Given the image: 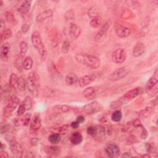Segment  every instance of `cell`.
I'll use <instances>...</instances> for the list:
<instances>
[{"label":"cell","mask_w":158,"mask_h":158,"mask_svg":"<svg viewBox=\"0 0 158 158\" xmlns=\"http://www.w3.org/2000/svg\"><path fill=\"white\" fill-rule=\"evenodd\" d=\"M75 59L81 65L92 69H98L100 66V60L95 56L77 53L75 56Z\"/></svg>","instance_id":"6da1fadb"},{"label":"cell","mask_w":158,"mask_h":158,"mask_svg":"<svg viewBox=\"0 0 158 158\" xmlns=\"http://www.w3.org/2000/svg\"><path fill=\"white\" fill-rule=\"evenodd\" d=\"M32 43L35 48L37 49L42 61H45L48 56L47 50L46 49L45 45L42 42V37L40 32L35 31L32 35Z\"/></svg>","instance_id":"7a4b0ae2"},{"label":"cell","mask_w":158,"mask_h":158,"mask_svg":"<svg viewBox=\"0 0 158 158\" xmlns=\"http://www.w3.org/2000/svg\"><path fill=\"white\" fill-rule=\"evenodd\" d=\"M6 139L9 143L10 150L13 154L17 157H22L24 149H23L22 146L17 142L15 137L11 135H6Z\"/></svg>","instance_id":"3957f363"},{"label":"cell","mask_w":158,"mask_h":158,"mask_svg":"<svg viewBox=\"0 0 158 158\" xmlns=\"http://www.w3.org/2000/svg\"><path fill=\"white\" fill-rule=\"evenodd\" d=\"M19 99L15 95L11 96L8 99L7 105L3 109V115L4 118H8L11 115L13 111L19 106Z\"/></svg>","instance_id":"277c9868"},{"label":"cell","mask_w":158,"mask_h":158,"mask_svg":"<svg viewBox=\"0 0 158 158\" xmlns=\"http://www.w3.org/2000/svg\"><path fill=\"white\" fill-rule=\"evenodd\" d=\"M157 71L156 70L154 72V75L148 80L146 84L145 91L148 94H151L152 95H154L157 93L158 79L157 77Z\"/></svg>","instance_id":"5b68a950"},{"label":"cell","mask_w":158,"mask_h":158,"mask_svg":"<svg viewBox=\"0 0 158 158\" xmlns=\"http://www.w3.org/2000/svg\"><path fill=\"white\" fill-rule=\"evenodd\" d=\"M128 70L125 67H122L115 69V71L111 72L108 75V80L111 81H119L127 75L128 74Z\"/></svg>","instance_id":"8992f818"},{"label":"cell","mask_w":158,"mask_h":158,"mask_svg":"<svg viewBox=\"0 0 158 158\" xmlns=\"http://www.w3.org/2000/svg\"><path fill=\"white\" fill-rule=\"evenodd\" d=\"M103 107L98 101H93L86 104L83 108V111L88 115H93L102 111Z\"/></svg>","instance_id":"52a82bcc"},{"label":"cell","mask_w":158,"mask_h":158,"mask_svg":"<svg viewBox=\"0 0 158 158\" xmlns=\"http://www.w3.org/2000/svg\"><path fill=\"white\" fill-rule=\"evenodd\" d=\"M111 26V22L109 21H106L104 24L102 25L100 30H99L94 37V40L96 43H101L106 38L108 32Z\"/></svg>","instance_id":"ba28073f"},{"label":"cell","mask_w":158,"mask_h":158,"mask_svg":"<svg viewBox=\"0 0 158 158\" xmlns=\"http://www.w3.org/2000/svg\"><path fill=\"white\" fill-rule=\"evenodd\" d=\"M27 86L28 91L31 93V95L35 97L38 95V86L36 82L35 78L30 75L27 79Z\"/></svg>","instance_id":"9c48e42d"},{"label":"cell","mask_w":158,"mask_h":158,"mask_svg":"<svg viewBox=\"0 0 158 158\" xmlns=\"http://www.w3.org/2000/svg\"><path fill=\"white\" fill-rule=\"evenodd\" d=\"M105 153L111 158L118 157L120 154V150L119 146L115 144H109L104 149Z\"/></svg>","instance_id":"30bf717a"},{"label":"cell","mask_w":158,"mask_h":158,"mask_svg":"<svg viewBox=\"0 0 158 158\" xmlns=\"http://www.w3.org/2000/svg\"><path fill=\"white\" fill-rule=\"evenodd\" d=\"M126 52L123 48L116 49L112 55V61L116 64H122L126 60Z\"/></svg>","instance_id":"8fae6325"},{"label":"cell","mask_w":158,"mask_h":158,"mask_svg":"<svg viewBox=\"0 0 158 158\" xmlns=\"http://www.w3.org/2000/svg\"><path fill=\"white\" fill-rule=\"evenodd\" d=\"M115 32L117 36L121 38H127L131 34L130 28L122 25L117 26L115 28Z\"/></svg>","instance_id":"7c38bea8"},{"label":"cell","mask_w":158,"mask_h":158,"mask_svg":"<svg viewBox=\"0 0 158 158\" xmlns=\"http://www.w3.org/2000/svg\"><path fill=\"white\" fill-rule=\"evenodd\" d=\"M41 126H42V120H41L40 116L37 115H35L30 122V132H32V133H37L40 129Z\"/></svg>","instance_id":"4fadbf2b"},{"label":"cell","mask_w":158,"mask_h":158,"mask_svg":"<svg viewBox=\"0 0 158 158\" xmlns=\"http://www.w3.org/2000/svg\"><path fill=\"white\" fill-rule=\"evenodd\" d=\"M140 93H141V90H140V88H135V89H132L126 92L124 95L122 96V97L124 98L127 102H128L130 100H132L133 99L137 98L140 94Z\"/></svg>","instance_id":"5bb4252c"},{"label":"cell","mask_w":158,"mask_h":158,"mask_svg":"<svg viewBox=\"0 0 158 158\" xmlns=\"http://www.w3.org/2000/svg\"><path fill=\"white\" fill-rule=\"evenodd\" d=\"M95 80V77L93 75H87L79 79L78 85L80 87H84L89 85Z\"/></svg>","instance_id":"9a60e30c"},{"label":"cell","mask_w":158,"mask_h":158,"mask_svg":"<svg viewBox=\"0 0 158 158\" xmlns=\"http://www.w3.org/2000/svg\"><path fill=\"white\" fill-rule=\"evenodd\" d=\"M145 51V46L144 44L142 42H137L136 45L133 48L132 51V55L135 57H138L140 56H142Z\"/></svg>","instance_id":"2e32d148"},{"label":"cell","mask_w":158,"mask_h":158,"mask_svg":"<svg viewBox=\"0 0 158 158\" xmlns=\"http://www.w3.org/2000/svg\"><path fill=\"white\" fill-rule=\"evenodd\" d=\"M53 15V11L52 9H47L43 12L40 13L36 17V21L38 23H42L46 19L50 18Z\"/></svg>","instance_id":"e0dca14e"},{"label":"cell","mask_w":158,"mask_h":158,"mask_svg":"<svg viewBox=\"0 0 158 158\" xmlns=\"http://www.w3.org/2000/svg\"><path fill=\"white\" fill-rule=\"evenodd\" d=\"M69 33L73 38H77L81 33V29L79 26L73 23L69 26Z\"/></svg>","instance_id":"ac0fdd59"},{"label":"cell","mask_w":158,"mask_h":158,"mask_svg":"<svg viewBox=\"0 0 158 158\" xmlns=\"http://www.w3.org/2000/svg\"><path fill=\"white\" fill-rule=\"evenodd\" d=\"M45 151L46 154H48L50 156L57 157L61 154V150L59 146L54 145V146H47V147L45 148Z\"/></svg>","instance_id":"d6986e66"},{"label":"cell","mask_w":158,"mask_h":158,"mask_svg":"<svg viewBox=\"0 0 158 158\" xmlns=\"http://www.w3.org/2000/svg\"><path fill=\"white\" fill-rule=\"evenodd\" d=\"M154 111L155 110L153 107H146L139 111L138 116L142 119H147L154 113Z\"/></svg>","instance_id":"ffe728a7"},{"label":"cell","mask_w":158,"mask_h":158,"mask_svg":"<svg viewBox=\"0 0 158 158\" xmlns=\"http://www.w3.org/2000/svg\"><path fill=\"white\" fill-rule=\"evenodd\" d=\"M10 50V45L8 43L6 42L3 43L1 46V50H0V56H1V60L4 61H8V56Z\"/></svg>","instance_id":"44dd1931"},{"label":"cell","mask_w":158,"mask_h":158,"mask_svg":"<svg viewBox=\"0 0 158 158\" xmlns=\"http://www.w3.org/2000/svg\"><path fill=\"white\" fill-rule=\"evenodd\" d=\"M84 96L88 99H93L96 97L97 91L95 87L90 86L86 88L83 91Z\"/></svg>","instance_id":"7402d4cb"},{"label":"cell","mask_w":158,"mask_h":158,"mask_svg":"<svg viewBox=\"0 0 158 158\" xmlns=\"http://www.w3.org/2000/svg\"><path fill=\"white\" fill-rule=\"evenodd\" d=\"M31 4H32V1H29V0H27V1H23L18 8V11L22 14H27L28 12V11L30 9Z\"/></svg>","instance_id":"603a6c76"},{"label":"cell","mask_w":158,"mask_h":158,"mask_svg":"<svg viewBox=\"0 0 158 158\" xmlns=\"http://www.w3.org/2000/svg\"><path fill=\"white\" fill-rule=\"evenodd\" d=\"M79 80V78L77 75L75 73L70 72L69 73L65 78V81L66 84L67 85H73L74 84H76Z\"/></svg>","instance_id":"cb8c5ba5"},{"label":"cell","mask_w":158,"mask_h":158,"mask_svg":"<svg viewBox=\"0 0 158 158\" xmlns=\"http://www.w3.org/2000/svg\"><path fill=\"white\" fill-rule=\"evenodd\" d=\"M70 141H71L72 144L74 145H78L82 142L83 137L80 133L75 132L71 135V138H70Z\"/></svg>","instance_id":"d4e9b609"},{"label":"cell","mask_w":158,"mask_h":158,"mask_svg":"<svg viewBox=\"0 0 158 158\" xmlns=\"http://www.w3.org/2000/svg\"><path fill=\"white\" fill-rule=\"evenodd\" d=\"M127 103L128 102L125 100V99L122 96V97L119 98L118 99H117V100L113 101L112 103H111V105H110V108L111 109L119 108L120 106H123V105L127 104Z\"/></svg>","instance_id":"484cf974"},{"label":"cell","mask_w":158,"mask_h":158,"mask_svg":"<svg viewBox=\"0 0 158 158\" xmlns=\"http://www.w3.org/2000/svg\"><path fill=\"white\" fill-rule=\"evenodd\" d=\"M64 17H65L66 22L69 26L73 24V22L75 19V13L73 9H69L66 11L65 14H64Z\"/></svg>","instance_id":"4316f807"},{"label":"cell","mask_w":158,"mask_h":158,"mask_svg":"<svg viewBox=\"0 0 158 158\" xmlns=\"http://www.w3.org/2000/svg\"><path fill=\"white\" fill-rule=\"evenodd\" d=\"M48 141L52 145H57L61 141V135L59 133H55L50 135L48 137Z\"/></svg>","instance_id":"83f0119b"},{"label":"cell","mask_w":158,"mask_h":158,"mask_svg":"<svg viewBox=\"0 0 158 158\" xmlns=\"http://www.w3.org/2000/svg\"><path fill=\"white\" fill-rule=\"evenodd\" d=\"M33 60L31 57H27L23 62V68L26 71H29L33 66Z\"/></svg>","instance_id":"f1b7e54d"},{"label":"cell","mask_w":158,"mask_h":158,"mask_svg":"<svg viewBox=\"0 0 158 158\" xmlns=\"http://www.w3.org/2000/svg\"><path fill=\"white\" fill-rule=\"evenodd\" d=\"M13 35V32L9 28H6L2 32H1V42L6 40L11 37Z\"/></svg>","instance_id":"f546056e"},{"label":"cell","mask_w":158,"mask_h":158,"mask_svg":"<svg viewBox=\"0 0 158 158\" xmlns=\"http://www.w3.org/2000/svg\"><path fill=\"white\" fill-rule=\"evenodd\" d=\"M122 118V114L120 110H116L111 115V120L114 122H119Z\"/></svg>","instance_id":"4dcf8cb0"},{"label":"cell","mask_w":158,"mask_h":158,"mask_svg":"<svg viewBox=\"0 0 158 158\" xmlns=\"http://www.w3.org/2000/svg\"><path fill=\"white\" fill-rule=\"evenodd\" d=\"M146 150L147 153L150 154H154L156 152V146L154 143H146L145 145Z\"/></svg>","instance_id":"1f68e13d"},{"label":"cell","mask_w":158,"mask_h":158,"mask_svg":"<svg viewBox=\"0 0 158 158\" xmlns=\"http://www.w3.org/2000/svg\"><path fill=\"white\" fill-rule=\"evenodd\" d=\"M54 108L56 109L57 111H60V113H69V111H71L72 109V108L71 106H68V105H57Z\"/></svg>","instance_id":"d6a6232c"},{"label":"cell","mask_w":158,"mask_h":158,"mask_svg":"<svg viewBox=\"0 0 158 158\" xmlns=\"http://www.w3.org/2000/svg\"><path fill=\"white\" fill-rule=\"evenodd\" d=\"M96 127V135L94 137L97 138H101L104 137L105 134H106V129L103 126H97Z\"/></svg>","instance_id":"836d02e7"},{"label":"cell","mask_w":158,"mask_h":158,"mask_svg":"<svg viewBox=\"0 0 158 158\" xmlns=\"http://www.w3.org/2000/svg\"><path fill=\"white\" fill-rule=\"evenodd\" d=\"M19 77H17V75L16 74H11L10 78H9V85L11 86V88H15L19 80Z\"/></svg>","instance_id":"e575fe53"},{"label":"cell","mask_w":158,"mask_h":158,"mask_svg":"<svg viewBox=\"0 0 158 158\" xmlns=\"http://www.w3.org/2000/svg\"><path fill=\"white\" fill-rule=\"evenodd\" d=\"M22 104L24 105L25 108H26V110H30L32 109L33 106V100L32 99L30 96H27L24 100L22 101Z\"/></svg>","instance_id":"d590c367"},{"label":"cell","mask_w":158,"mask_h":158,"mask_svg":"<svg viewBox=\"0 0 158 158\" xmlns=\"http://www.w3.org/2000/svg\"><path fill=\"white\" fill-rule=\"evenodd\" d=\"M88 16L91 19H95L96 17H98V11L95 7H91L90 8L87 13Z\"/></svg>","instance_id":"8d00e7d4"},{"label":"cell","mask_w":158,"mask_h":158,"mask_svg":"<svg viewBox=\"0 0 158 158\" xmlns=\"http://www.w3.org/2000/svg\"><path fill=\"white\" fill-rule=\"evenodd\" d=\"M134 16L133 13L131 11L126 9L124 11H123L121 14V18L124 20H129L132 19Z\"/></svg>","instance_id":"74e56055"},{"label":"cell","mask_w":158,"mask_h":158,"mask_svg":"<svg viewBox=\"0 0 158 158\" xmlns=\"http://www.w3.org/2000/svg\"><path fill=\"white\" fill-rule=\"evenodd\" d=\"M90 24L93 28H98L102 26V20L99 17H96V18L91 19Z\"/></svg>","instance_id":"f35d334b"},{"label":"cell","mask_w":158,"mask_h":158,"mask_svg":"<svg viewBox=\"0 0 158 158\" xmlns=\"http://www.w3.org/2000/svg\"><path fill=\"white\" fill-rule=\"evenodd\" d=\"M19 49H20L21 55L24 57L27 53V50H28V45L27 42H24V41H23V42H21L19 44Z\"/></svg>","instance_id":"ab89813d"},{"label":"cell","mask_w":158,"mask_h":158,"mask_svg":"<svg viewBox=\"0 0 158 158\" xmlns=\"http://www.w3.org/2000/svg\"><path fill=\"white\" fill-rule=\"evenodd\" d=\"M26 86H27V81H26L25 79H24L22 77L19 78L18 82H17V89H19V90L24 91L26 90Z\"/></svg>","instance_id":"60d3db41"},{"label":"cell","mask_w":158,"mask_h":158,"mask_svg":"<svg viewBox=\"0 0 158 158\" xmlns=\"http://www.w3.org/2000/svg\"><path fill=\"white\" fill-rule=\"evenodd\" d=\"M70 48H71V43L67 40H65L62 43L61 46V52L63 54H67L69 51Z\"/></svg>","instance_id":"b9f144b4"},{"label":"cell","mask_w":158,"mask_h":158,"mask_svg":"<svg viewBox=\"0 0 158 158\" xmlns=\"http://www.w3.org/2000/svg\"><path fill=\"white\" fill-rule=\"evenodd\" d=\"M31 118H32V114L30 113H27L24 117H23V118L21 119L22 124H23V125L27 126L29 125V124H30Z\"/></svg>","instance_id":"7bdbcfd3"},{"label":"cell","mask_w":158,"mask_h":158,"mask_svg":"<svg viewBox=\"0 0 158 158\" xmlns=\"http://www.w3.org/2000/svg\"><path fill=\"white\" fill-rule=\"evenodd\" d=\"M9 125L6 122H2L1 123V126H0V129H1V133L4 134L6 133L9 130Z\"/></svg>","instance_id":"ee69618b"},{"label":"cell","mask_w":158,"mask_h":158,"mask_svg":"<svg viewBox=\"0 0 158 158\" xmlns=\"http://www.w3.org/2000/svg\"><path fill=\"white\" fill-rule=\"evenodd\" d=\"M137 142H138V140L137 138L135 135H130L127 138L126 141H125L126 145H133V144H135Z\"/></svg>","instance_id":"f6af8a7d"},{"label":"cell","mask_w":158,"mask_h":158,"mask_svg":"<svg viewBox=\"0 0 158 158\" xmlns=\"http://www.w3.org/2000/svg\"><path fill=\"white\" fill-rule=\"evenodd\" d=\"M5 17L6 21L9 23H14L15 22L16 19L13 13L9 12V11H8V12L6 13Z\"/></svg>","instance_id":"bcb514c9"},{"label":"cell","mask_w":158,"mask_h":158,"mask_svg":"<svg viewBox=\"0 0 158 158\" xmlns=\"http://www.w3.org/2000/svg\"><path fill=\"white\" fill-rule=\"evenodd\" d=\"M86 132L89 135L94 137L95 136L96 132V127L94 126H90L89 127H88Z\"/></svg>","instance_id":"7dc6e473"},{"label":"cell","mask_w":158,"mask_h":158,"mask_svg":"<svg viewBox=\"0 0 158 158\" xmlns=\"http://www.w3.org/2000/svg\"><path fill=\"white\" fill-rule=\"evenodd\" d=\"M24 57L22 56H21L20 55V56L17 58V60H16V66L17 69H21L22 66L23 67V62H24V61H22V58Z\"/></svg>","instance_id":"c3c4849f"},{"label":"cell","mask_w":158,"mask_h":158,"mask_svg":"<svg viewBox=\"0 0 158 158\" xmlns=\"http://www.w3.org/2000/svg\"><path fill=\"white\" fill-rule=\"evenodd\" d=\"M26 108H25V106L23 104H21L20 106L18 108V109H17V116H22L23 114L25 113V112L26 111Z\"/></svg>","instance_id":"681fc988"},{"label":"cell","mask_w":158,"mask_h":158,"mask_svg":"<svg viewBox=\"0 0 158 158\" xmlns=\"http://www.w3.org/2000/svg\"><path fill=\"white\" fill-rule=\"evenodd\" d=\"M141 128H142V132H141V135H140V138H141V139L142 140H145L147 138L148 136V132L147 130H146V129L145 128L144 126H142Z\"/></svg>","instance_id":"f907efd6"},{"label":"cell","mask_w":158,"mask_h":158,"mask_svg":"<svg viewBox=\"0 0 158 158\" xmlns=\"http://www.w3.org/2000/svg\"><path fill=\"white\" fill-rule=\"evenodd\" d=\"M132 125L135 128H141L142 126H143L142 125V123L141 120H140V119H139L138 118L135 119L132 122Z\"/></svg>","instance_id":"816d5d0a"},{"label":"cell","mask_w":158,"mask_h":158,"mask_svg":"<svg viewBox=\"0 0 158 158\" xmlns=\"http://www.w3.org/2000/svg\"><path fill=\"white\" fill-rule=\"evenodd\" d=\"M68 127H69V125H63L61 127H60V129H59V133L60 134H61H61H65V133L68 130Z\"/></svg>","instance_id":"f5cc1de1"},{"label":"cell","mask_w":158,"mask_h":158,"mask_svg":"<svg viewBox=\"0 0 158 158\" xmlns=\"http://www.w3.org/2000/svg\"><path fill=\"white\" fill-rule=\"evenodd\" d=\"M29 28H30V26H29L28 24H23L22 26V27H21L22 32L24 33H26L29 30Z\"/></svg>","instance_id":"db71d44e"},{"label":"cell","mask_w":158,"mask_h":158,"mask_svg":"<svg viewBox=\"0 0 158 158\" xmlns=\"http://www.w3.org/2000/svg\"><path fill=\"white\" fill-rule=\"evenodd\" d=\"M79 126H80V123L79 122H77V120L72 122L71 124V127L72 128H74V129H76V128H79Z\"/></svg>","instance_id":"11a10c76"},{"label":"cell","mask_w":158,"mask_h":158,"mask_svg":"<svg viewBox=\"0 0 158 158\" xmlns=\"http://www.w3.org/2000/svg\"><path fill=\"white\" fill-rule=\"evenodd\" d=\"M9 154L6 151H5L4 150H1L0 151V157H3V158H8L9 157Z\"/></svg>","instance_id":"9f6ffc18"},{"label":"cell","mask_w":158,"mask_h":158,"mask_svg":"<svg viewBox=\"0 0 158 158\" xmlns=\"http://www.w3.org/2000/svg\"><path fill=\"white\" fill-rule=\"evenodd\" d=\"M76 120L79 122L80 124H81V123H83L85 121V118L83 115H79L77 118Z\"/></svg>","instance_id":"6f0895ef"},{"label":"cell","mask_w":158,"mask_h":158,"mask_svg":"<svg viewBox=\"0 0 158 158\" xmlns=\"http://www.w3.org/2000/svg\"><path fill=\"white\" fill-rule=\"evenodd\" d=\"M38 140L37 138H33L31 140V141H30V144L32 146H36L38 144Z\"/></svg>","instance_id":"680465c9"},{"label":"cell","mask_w":158,"mask_h":158,"mask_svg":"<svg viewBox=\"0 0 158 158\" xmlns=\"http://www.w3.org/2000/svg\"><path fill=\"white\" fill-rule=\"evenodd\" d=\"M122 157H132V155L129 152H126V153H124L121 156Z\"/></svg>","instance_id":"91938a15"},{"label":"cell","mask_w":158,"mask_h":158,"mask_svg":"<svg viewBox=\"0 0 158 158\" xmlns=\"http://www.w3.org/2000/svg\"><path fill=\"white\" fill-rule=\"evenodd\" d=\"M1 24V32H2L4 30H5V22H4V21H3V19H1V24Z\"/></svg>","instance_id":"94428289"},{"label":"cell","mask_w":158,"mask_h":158,"mask_svg":"<svg viewBox=\"0 0 158 158\" xmlns=\"http://www.w3.org/2000/svg\"><path fill=\"white\" fill-rule=\"evenodd\" d=\"M5 148H6L5 145H4L3 143H1V147H0V148H1V150H4V149Z\"/></svg>","instance_id":"6125c7cd"},{"label":"cell","mask_w":158,"mask_h":158,"mask_svg":"<svg viewBox=\"0 0 158 158\" xmlns=\"http://www.w3.org/2000/svg\"><path fill=\"white\" fill-rule=\"evenodd\" d=\"M142 157H150L151 156H150V155L148 154V153H147V154H145V155H143L142 156Z\"/></svg>","instance_id":"be15d7a7"},{"label":"cell","mask_w":158,"mask_h":158,"mask_svg":"<svg viewBox=\"0 0 158 158\" xmlns=\"http://www.w3.org/2000/svg\"><path fill=\"white\" fill-rule=\"evenodd\" d=\"M3 5V2L2 0H1V1H0V6H2Z\"/></svg>","instance_id":"e7e4bbea"}]
</instances>
